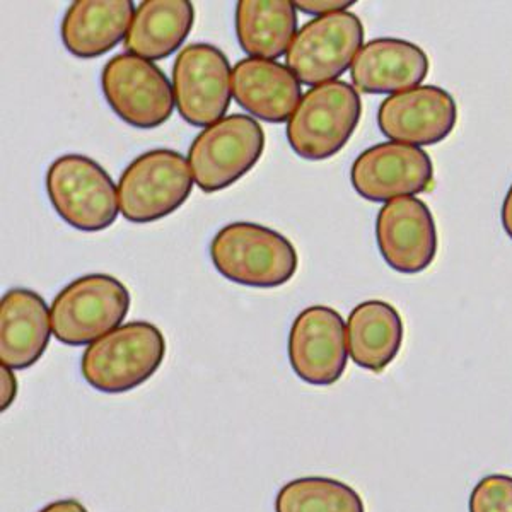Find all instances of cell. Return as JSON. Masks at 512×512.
Listing matches in <instances>:
<instances>
[{"mask_svg":"<svg viewBox=\"0 0 512 512\" xmlns=\"http://www.w3.org/2000/svg\"><path fill=\"white\" fill-rule=\"evenodd\" d=\"M210 260L226 280L246 287L274 289L296 275L299 258L291 241L253 222H231L210 241Z\"/></svg>","mask_w":512,"mask_h":512,"instance_id":"1","label":"cell"},{"mask_svg":"<svg viewBox=\"0 0 512 512\" xmlns=\"http://www.w3.org/2000/svg\"><path fill=\"white\" fill-rule=\"evenodd\" d=\"M166 338L149 321H130L88 345L81 359L84 381L99 393L120 395L158 373Z\"/></svg>","mask_w":512,"mask_h":512,"instance_id":"2","label":"cell"},{"mask_svg":"<svg viewBox=\"0 0 512 512\" xmlns=\"http://www.w3.org/2000/svg\"><path fill=\"white\" fill-rule=\"evenodd\" d=\"M362 117L359 91L345 81L308 89L287 122L289 146L306 161H325L342 151Z\"/></svg>","mask_w":512,"mask_h":512,"instance_id":"3","label":"cell"},{"mask_svg":"<svg viewBox=\"0 0 512 512\" xmlns=\"http://www.w3.org/2000/svg\"><path fill=\"white\" fill-rule=\"evenodd\" d=\"M48 200L62 221L84 233L113 226L120 214L118 188L101 164L81 154L55 159L45 176Z\"/></svg>","mask_w":512,"mask_h":512,"instance_id":"4","label":"cell"},{"mask_svg":"<svg viewBox=\"0 0 512 512\" xmlns=\"http://www.w3.org/2000/svg\"><path fill=\"white\" fill-rule=\"evenodd\" d=\"M132 297L117 277L89 274L72 280L50 306L53 337L70 347L91 345L122 326Z\"/></svg>","mask_w":512,"mask_h":512,"instance_id":"5","label":"cell"},{"mask_svg":"<svg viewBox=\"0 0 512 512\" xmlns=\"http://www.w3.org/2000/svg\"><path fill=\"white\" fill-rule=\"evenodd\" d=\"M192 169L180 152L154 149L128 164L118 181L120 214L132 224L171 216L193 190Z\"/></svg>","mask_w":512,"mask_h":512,"instance_id":"6","label":"cell"},{"mask_svg":"<svg viewBox=\"0 0 512 512\" xmlns=\"http://www.w3.org/2000/svg\"><path fill=\"white\" fill-rule=\"evenodd\" d=\"M263 151L262 125L253 117L236 113L204 128L193 139L188 164L198 188L204 193H216L248 175Z\"/></svg>","mask_w":512,"mask_h":512,"instance_id":"7","label":"cell"},{"mask_svg":"<svg viewBox=\"0 0 512 512\" xmlns=\"http://www.w3.org/2000/svg\"><path fill=\"white\" fill-rule=\"evenodd\" d=\"M101 89L115 115L139 130L161 127L175 111V94L166 74L154 62L132 53H120L106 62Z\"/></svg>","mask_w":512,"mask_h":512,"instance_id":"8","label":"cell"},{"mask_svg":"<svg viewBox=\"0 0 512 512\" xmlns=\"http://www.w3.org/2000/svg\"><path fill=\"white\" fill-rule=\"evenodd\" d=\"M364 47V26L352 12L315 18L297 31L286 55L287 67L304 86L337 81Z\"/></svg>","mask_w":512,"mask_h":512,"instance_id":"9","label":"cell"},{"mask_svg":"<svg viewBox=\"0 0 512 512\" xmlns=\"http://www.w3.org/2000/svg\"><path fill=\"white\" fill-rule=\"evenodd\" d=\"M233 69L226 53L209 43L183 48L173 65V94L180 117L207 128L226 118L233 98Z\"/></svg>","mask_w":512,"mask_h":512,"instance_id":"10","label":"cell"},{"mask_svg":"<svg viewBox=\"0 0 512 512\" xmlns=\"http://www.w3.org/2000/svg\"><path fill=\"white\" fill-rule=\"evenodd\" d=\"M350 183L367 202L388 204L417 197L434 185V164L420 147L381 142L361 152L350 168Z\"/></svg>","mask_w":512,"mask_h":512,"instance_id":"11","label":"cell"},{"mask_svg":"<svg viewBox=\"0 0 512 512\" xmlns=\"http://www.w3.org/2000/svg\"><path fill=\"white\" fill-rule=\"evenodd\" d=\"M292 371L304 383L332 386L347 367V325L330 306H309L292 321L289 333Z\"/></svg>","mask_w":512,"mask_h":512,"instance_id":"12","label":"cell"},{"mask_svg":"<svg viewBox=\"0 0 512 512\" xmlns=\"http://www.w3.org/2000/svg\"><path fill=\"white\" fill-rule=\"evenodd\" d=\"M376 243L388 267L414 275L431 267L437 255V227L431 209L417 197L384 204L376 217Z\"/></svg>","mask_w":512,"mask_h":512,"instance_id":"13","label":"cell"},{"mask_svg":"<svg viewBox=\"0 0 512 512\" xmlns=\"http://www.w3.org/2000/svg\"><path fill=\"white\" fill-rule=\"evenodd\" d=\"M458 122L453 96L439 86H419L381 101L378 127L390 142L436 146L448 139Z\"/></svg>","mask_w":512,"mask_h":512,"instance_id":"14","label":"cell"},{"mask_svg":"<svg viewBox=\"0 0 512 512\" xmlns=\"http://www.w3.org/2000/svg\"><path fill=\"white\" fill-rule=\"evenodd\" d=\"M429 74L427 53L412 41L378 38L359 50L350 67L354 88L366 94L403 93L419 88Z\"/></svg>","mask_w":512,"mask_h":512,"instance_id":"15","label":"cell"},{"mask_svg":"<svg viewBox=\"0 0 512 512\" xmlns=\"http://www.w3.org/2000/svg\"><path fill=\"white\" fill-rule=\"evenodd\" d=\"M52 320L45 299L30 289H11L0 301V362L28 369L40 361L52 338Z\"/></svg>","mask_w":512,"mask_h":512,"instance_id":"16","label":"cell"},{"mask_svg":"<svg viewBox=\"0 0 512 512\" xmlns=\"http://www.w3.org/2000/svg\"><path fill=\"white\" fill-rule=\"evenodd\" d=\"M231 82L236 103L263 122H289L303 98L301 82L287 65L275 60H239Z\"/></svg>","mask_w":512,"mask_h":512,"instance_id":"17","label":"cell"},{"mask_svg":"<svg viewBox=\"0 0 512 512\" xmlns=\"http://www.w3.org/2000/svg\"><path fill=\"white\" fill-rule=\"evenodd\" d=\"M135 9L132 0H77L60 24V38L77 59H98L127 38Z\"/></svg>","mask_w":512,"mask_h":512,"instance_id":"18","label":"cell"},{"mask_svg":"<svg viewBox=\"0 0 512 512\" xmlns=\"http://www.w3.org/2000/svg\"><path fill=\"white\" fill-rule=\"evenodd\" d=\"M405 337L402 315L393 304L371 299L357 304L347 320V350L355 366L383 373L400 354Z\"/></svg>","mask_w":512,"mask_h":512,"instance_id":"19","label":"cell"},{"mask_svg":"<svg viewBox=\"0 0 512 512\" xmlns=\"http://www.w3.org/2000/svg\"><path fill=\"white\" fill-rule=\"evenodd\" d=\"M195 23L188 0H144L135 9L125 48L135 57L159 62L181 48Z\"/></svg>","mask_w":512,"mask_h":512,"instance_id":"20","label":"cell"},{"mask_svg":"<svg viewBox=\"0 0 512 512\" xmlns=\"http://www.w3.org/2000/svg\"><path fill=\"white\" fill-rule=\"evenodd\" d=\"M296 35L297 9L291 0H239L236 36L250 59H280Z\"/></svg>","mask_w":512,"mask_h":512,"instance_id":"21","label":"cell"},{"mask_svg":"<svg viewBox=\"0 0 512 512\" xmlns=\"http://www.w3.org/2000/svg\"><path fill=\"white\" fill-rule=\"evenodd\" d=\"M275 512H366L361 495L330 477L287 482L275 497Z\"/></svg>","mask_w":512,"mask_h":512,"instance_id":"22","label":"cell"},{"mask_svg":"<svg viewBox=\"0 0 512 512\" xmlns=\"http://www.w3.org/2000/svg\"><path fill=\"white\" fill-rule=\"evenodd\" d=\"M468 512H512V477L494 473L475 485Z\"/></svg>","mask_w":512,"mask_h":512,"instance_id":"23","label":"cell"},{"mask_svg":"<svg viewBox=\"0 0 512 512\" xmlns=\"http://www.w3.org/2000/svg\"><path fill=\"white\" fill-rule=\"evenodd\" d=\"M354 4V0H296L294 2L297 11L311 14V16H316V18H323V16H328V14H337V12H345Z\"/></svg>","mask_w":512,"mask_h":512,"instance_id":"24","label":"cell"},{"mask_svg":"<svg viewBox=\"0 0 512 512\" xmlns=\"http://www.w3.org/2000/svg\"><path fill=\"white\" fill-rule=\"evenodd\" d=\"M0 383H2V410H7L18 395V379L12 373L11 367L0 366Z\"/></svg>","mask_w":512,"mask_h":512,"instance_id":"25","label":"cell"},{"mask_svg":"<svg viewBox=\"0 0 512 512\" xmlns=\"http://www.w3.org/2000/svg\"><path fill=\"white\" fill-rule=\"evenodd\" d=\"M38 512H89L84 504L76 501V499H62V501H55L48 506L43 507Z\"/></svg>","mask_w":512,"mask_h":512,"instance_id":"26","label":"cell"},{"mask_svg":"<svg viewBox=\"0 0 512 512\" xmlns=\"http://www.w3.org/2000/svg\"><path fill=\"white\" fill-rule=\"evenodd\" d=\"M501 221L507 236L512 239V185L507 190L504 202H502Z\"/></svg>","mask_w":512,"mask_h":512,"instance_id":"27","label":"cell"}]
</instances>
